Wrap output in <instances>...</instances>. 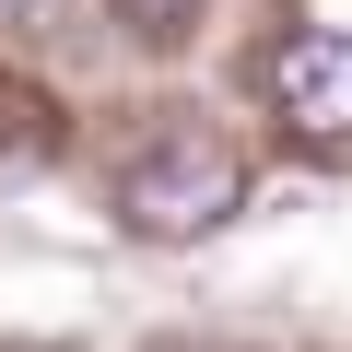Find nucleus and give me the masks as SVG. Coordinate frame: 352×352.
Instances as JSON below:
<instances>
[{
  "label": "nucleus",
  "instance_id": "f03ea898",
  "mask_svg": "<svg viewBox=\"0 0 352 352\" xmlns=\"http://www.w3.org/2000/svg\"><path fill=\"white\" fill-rule=\"evenodd\" d=\"M270 94L305 141H352V36L317 24V36H282L270 47Z\"/></svg>",
  "mask_w": 352,
  "mask_h": 352
},
{
  "label": "nucleus",
  "instance_id": "7ed1b4c3",
  "mask_svg": "<svg viewBox=\"0 0 352 352\" xmlns=\"http://www.w3.org/2000/svg\"><path fill=\"white\" fill-rule=\"evenodd\" d=\"M118 12H129L141 36H176V24H188V12H200V0H118Z\"/></svg>",
  "mask_w": 352,
  "mask_h": 352
},
{
  "label": "nucleus",
  "instance_id": "f257e3e1",
  "mask_svg": "<svg viewBox=\"0 0 352 352\" xmlns=\"http://www.w3.org/2000/svg\"><path fill=\"white\" fill-rule=\"evenodd\" d=\"M235 200H247V164H235V141H212V129H164V141L118 176V212H129V235H153V247L212 235Z\"/></svg>",
  "mask_w": 352,
  "mask_h": 352
}]
</instances>
